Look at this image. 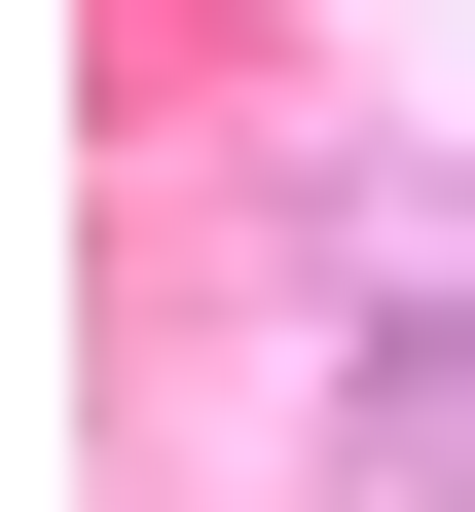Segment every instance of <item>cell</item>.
Here are the masks:
<instances>
[{
    "mask_svg": "<svg viewBox=\"0 0 475 512\" xmlns=\"http://www.w3.org/2000/svg\"><path fill=\"white\" fill-rule=\"evenodd\" d=\"M366 439H402V476H475V293H402V330H366Z\"/></svg>",
    "mask_w": 475,
    "mask_h": 512,
    "instance_id": "1",
    "label": "cell"
}]
</instances>
